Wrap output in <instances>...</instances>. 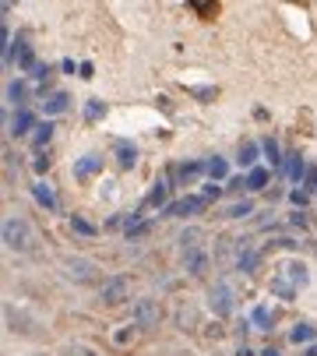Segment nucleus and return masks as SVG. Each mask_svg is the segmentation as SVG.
<instances>
[{
	"label": "nucleus",
	"mask_w": 317,
	"mask_h": 356,
	"mask_svg": "<svg viewBox=\"0 0 317 356\" xmlns=\"http://www.w3.org/2000/svg\"><path fill=\"white\" fill-rule=\"evenodd\" d=\"M78 74H81V78H95V67H92V64H88V61H85V64H81V71H78Z\"/></svg>",
	"instance_id": "37998d69"
},
{
	"label": "nucleus",
	"mask_w": 317,
	"mask_h": 356,
	"mask_svg": "<svg viewBox=\"0 0 317 356\" xmlns=\"http://www.w3.org/2000/svg\"><path fill=\"white\" fill-rule=\"evenodd\" d=\"M208 209V201L201 198V194H183V198H176V201H170L166 205V219H183V216H198V212H205Z\"/></svg>",
	"instance_id": "7ed1b4c3"
},
{
	"label": "nucleus",
	"mask_w": 317,
	"mask_h": 356,
	"mask_svg": "<svg viewBox=\"0 0 317 356\" xmlns=\"http://www.w3.org/2000/svg\"><path fill=\"white\" fill-rule=\"evenodd\" d=\"M36 356H46V353H36Z\"/></svg>",
	"instance_id": "de8ad7c7"
},
{
	"label": "nucleus",
	"mask_w": 317,
	"mask_h": 356,
	"mask_svg": "<svg viewBox=\"0 0 317 356\" xmlns=\"http://www.w3.org/2000/svg\"><path fill=\"white\" fill-rule=\"evenodd\" d=\"M208 247H194V251H183V272L187 275H205L208 272Z\"/></svg>",
	"instance_id": "0eeeda50"
},
{
	"label": "nucleus",
	"mask_w": 317,
	"mask_h": 356,
	"mask_svg": "<svg viewBox=\"0 0 317 356\" xmlns=\"http://www.w3.org/2000/svg\"><path fill=\"white\" fill-rule=\"evenodd\" d=\"M261 156L268 159V169H278V166L285 163V159H282V148H278L275 138H265V141H261Z\"/></svg>",
	"instance_id": "4be33fe9"
},
{
	"label": "nucleus",
	"mask_w": 317,
	"mask_h": 356,
	"mask_svg": "<svg viewBox=\"0 0 317 356\" xmlns=\"http://www.w3.org/2000/svg\"><path fill=\"white\" fill-rule=\"evenodd\" d=\"M261 356H282V353H278V349H265Z\"/></svg>",
	"instance_id": "a18cd8bd"
},
{
	"label": "nucleus",
	"mask_w": 317,
	"mask_h": 356,
	"mask_svg": "<svg viewBox=\"0 0 317 356\" xmlns=\"http://www.w3.org/2000/svg\"><path fill=\"white\" fill-rule=\"evenodd\" d=\"M99 169H103V156L99 152H88V156H81L78 163H74V180H92V176H99Z\"/></svg>",
	"instance_id": "1a4fd4ad"
},
{
	"label": "nucleus",
	"mask_w": 317,
	"mask_h": 356,
	"mask_svg": "<svg viewBox=\"0 0 317 356\" xmlns=\"http://www.w3.org/2000/svg\"><path fill=\"white\" fill-rule=\"evenodd\" d=\"M145 205H148V209H163V212H166V205H170V201H166V184H163V180H158V184L148 191Z\"/></svg>",
	"instance_id": "bb28decb"
},
{
	"label": "nucleus",
	"mask_w": 317,
	"mask_h": 356,
	"mask_svg": "<svg viewBox=\"0 0 317 356\" xmlns=\"http://www.w3.org/2000/svg\"><path fill=\"white\" fill-rule=\"evenodd\" d=\"M53 131H57V124H53V121H43V124L36 127V134H32V148H36V152H43V148L53 141Z\"/></svg>",
	"instance_id": "412c9836"
},
{
	"label": "nucleus",
	"mask_w": 317,
	"mask_h": 356,
	"mask_svg": "<svg viewBox=\"0 0 317 356\" xmlns=\"http://www.w3.org/2000/svg\"><path fill=\"white\" fill-rule=\"evenodd\" d=\"M39 124H36V113L32 109H14V121H11V134L14 138H25L28 131H36Z\"/></svg>",
	"instance_id": "4468645a"
},
{
	"label": "nucleus",
	"mask_w": 317,
	"mask_h": 356,
	"mask_svg": "<svg viewBox=\"0 0 317 356\" xmlns=\"http://www.w3.org/2000/svg\"><path fill=\"white\" fill-rule=\"evenodd\" d=\"M250 321H254V324H261V328H268V324H272V311H268L265 304H261V307H254Z\"/></svg>",
	"instance_id": "473e14b6"
},
{
	"label": "nucleus",
	"mask_w": 317,
	"mask_h": 356,
	"mask_svg": "<svg viewBox=\"0 0 317 356\" xmlns=\"http://www.w3.org/2000/svg\"><path fill=\"white\" fill-rule=\"evenodd\" d=\"M32 169H36V173L43 176V173L50 169V156H46V152H36V159H32Z\"/></svg>",
	"instance_id": "c9c22d12"
},
{
	"label": "nucleus",
	"mask_w": 317,
	"mask_h": 356,
	"mask_svg": "<svg viewBox=\"0 0 317 356\" xmlns=\"http://www.w3.org/2000/svg\"><path fill=\"white\" fill-rule=\"evenodd\" d=\"M81 116H85V124H99L103 116H106V103H103V99H88Z\"/></svg>",
	"instance_id": "a878e982"
},
{
	"label": "nucleus",
	"mask_w": 317,
	"mask_h": 356,
	"mask_svg": "<svg viewBox=\"0 0 317 356\" xmlns=\"http://www.w3.org/2000/svg\"><path fill=\"white\" fill-rule=\"evenodd\" d=\"M205 176H208L212 184H222V180L229 184V163L222 159V156H212V159L205 163Z\"/></svg>",
	"instance_id": "2eb2a0df"
},
{
	"label": "nucleus",
	"mask_w": 317,
	"mask_h": 356,
	"mask_svg": "<svg viewBox=\"0 0 317 356\" xmlns=\"http://www.w3.org/2000/svg\"><path fill=\"white\" fill-rule=\"evenodd\" d=\"M205 173V163H183L180 169H176V176H180V187H190L198 180V176Z\"/></svg>",
	"instance_id": "b1692460"
},
{
	"label": "nucleus",
	"mask_w": 317,
	"mask_h": 356,
	"mask_svg": "<svg viewBox=\"0 0 317 356\" xmlns=\"http://www.w3.org/2000/svg\"><path fill=\"white\" fill-rule=\"evenodd\" d=\"M258 156H261V145L258 141H243L240 145V166L243 169H258Z\"/></svg>",
	"instance_id": "a211bd4d"
},
{
	"label": "nucleus",
	"mask_w": 317,
	"mask_h": 356,
	"mask_svg": "<svg viewBox=\"0 0 317 356\" xmlns=\"http://www.w3.org/2000/svg\"><path fill=\"white\" fill-rule=\"evenodd\" d=\"M240 187H247V176H233V180L226 184V191H240Z\"/></svg>",
	"instance_id": "79ce46f5"
},
{
	"label": "nucleus",
	"mask_w": 317,
	"mask_h": 356,
	"mask_svg": "<svg viewBox=\"0 0 317 356\" xmlns=\"http://www.w3.org/2000/svg\"><path fill=\"white\" fill-rule=\"evenodd\" d=\"M187 92L194 96V99H201V103H212L218 96V88L215 85H187Z\"/></svg>",
	"instance_id": "cd10ccee"
},
{
	"label": "nucleus",
	"mask_w": 317,
	"mask_h": 356,
	"mask_svg": "<svg viewBox=\"0 0 317 356\" xmlns=\"http://www.w3.org/2000/svg\"><path fill=\"white\" fill-rule=\"evenodd\" d=\"M282 275L289 279L296 289H303V286L310 282V275H307V264H303V261H289V264H285V269H282Z\"/></svg>",
	"instance_id": "f3484780"
},
{
	"label": "nucleus",
	"mask_w": 317,
	"mask_h": 356,
	"mask_svg": "<svg viewBox=\"0 0 317 356\" xmlns=\"http://www.w3.org/2000/svg\"><path fill=\"white\" fill-rule=\"evenodd\" d=\"M201 240H205V229H201V226L183 229V233H180V254H183V251H194V247H205Z\"/></svg>",
	"instance_id": "6ab92c4d"
},
{
	"label": "nucleus",
	"mask_w": 317,
	"mask_h": 356,
	"mask_svg": "<svg viewBox=\"0 0 317 356\" xmlns=\"http://www.w3.org/2000/svg\"><path fill=\"white\" fill-rule=\"evenodd\" d=\"M63 275L74 279V282H88L95 275V264L88 258H68V261H63Z\"/></svg>",
	"instance_id": "6e6552de"
},
{
	"label": "nucleus",
	"mask_w": 317,
	"mask_h": 356,
	"mask_svg": "<svg viewBox=\"0 0 317 356\" xmlns=\"http://www.w3.org/2000/svg\"><path fill=\"white\" fill-rule=\"evenodd\" d=\"M68 109H71V96L68 92H50L43 99V116L46 121H57V116H63Z\"/></svg>",
	"instance_id": "9d476101"
},
{
	"label": "nucleus",
	"mask_w": 317,
	"mask_h": 356,
	"mask_svg": "<svg viewBox=\"0 0 317 356\" xmlns=\"http://www.w3.org/2000/svg\"><path fill=\"white\" fill-rule=\"evenodd\" d=\"M317 339V328L310 321H300V324H293V332H289V342L293 346H303V342H314Z\"/></svg>",
	"instance_id": "5701e85b"
},
{
	"label": "nucleus",
	"mask_w": 317,
	"mask_h": 356,
	"mask_svg": "<svg viewBox=\"0 0 317 356\" xmlns=\"http://www.w3.org/2000/svg\"><path fill=\"white\" fill-rule=\"evenodd\" d=\"M268 289L278 296V300H296V286L285 279V275H275V279L268 282Z\"/></svg>",
	"instance_id": "aec40b11"
},
{
	"label": "nucleus",
	"mask_w": 317,
	"mask_h": 356,
	"mask_svg": "<svg viewBox=\"0 0 317 356\" xmlns=\"http://www.w3.org/2000/svg\"><path fill=\"white\" fill-rule=\"evenodd\" d=\"M8 103H14L18 109L28 106V81H25V78H14V81L8 85Z\"/></svg>",
	"instance_id": "dca6fc26"
},
{
	"label": "nucleus",
	"mask_w": 317,
	"mask_h": 356,
	"mask_svg": "<svg viewBox=\"0 0 317 356\" xmlns=\"http://www.w3.org/2000/svg\"><path fill=\"white\" fill-rule=\"evenodd\" d=\"M236 356H254V353H250L247 346H240V349H236Z\"/></svg>",
	"instance_id": "c03bdc74"
},
{
	"label": "nucleus",
	"mask_w": 317,
	"mask_h": 356,
	"mask_svg": "<svg viewBox=\"0 0 317 356\" xmlns=\"http://www.w3.org/2000/svg\"><path fill=\"white\" fill-rule=\"evenodd\" d=\"M113 152H116V166H120V169H134V166H138V145H134V141L116 138V141H113Z\"/></svg>",
	"instance_id": "f8f14e48"
},
{
	"label": "nucleus",
	"mask_w": 317,
	"mask_h": 356,
	"mask_svg": "<svg viewBox=\"0 0 317 356\" xmlns=\"http://www.w3.org/2000/svg\"><path fill=\"white\" fill-rule=\"evenodd\" d=\"M268 176H272V169H268V166L250 169V173H247V191H265V187H268Z\"/></svg>",
	"instance_id": "393cba45"
},
{
	"label": "nucleus",
	"mask_w": 317,
	"mask_h": 356,
	"mask_svg": "<svg viewBox=\"0 0 317 356\" xmlns=\"http://www.w3.org/2000/svg\"><path fill=\"white\" fill-rule=\"evenodd\" d=\"M60 71H63V74H74V71H81V64H74V61H71V56H68V61H63V64H60Z\"/></svg>",
	"instance_id": "a19ab883"
},
{
	"label": "nucleus",
	"mask_w": 317,
	"mask_h": 356,
	"mask_svg": "<svg viewBox=\"0 0 317 356\" xmlns=\"http://www.w3.org/2000/svg\"><path fill=\"white\" fill-rule=\"evenodd\" d=\"M307 356H317V342H314V346H310V349H307Z\"/></svg>",
	"instance_id": "49530a36"
},
{
	"label": "nucleus",
	"mask_w": 317,
	"mask_h": 356,
	"mask_svg": "<svg viewBox=\"0 0 317 356\" xmlns=\"http://www.w3.org/2000/svg\"><path fill=\"white\" fill-rule=\"evenodd\" d=\"M127 279L123 275H113V279H106L103 286H99V300L106 304V307H116V304H123L127 300Z\"/></svg>",
	"instance_id": "39448f33"
},
{
	"label": "nucleus",
	"mask_w": 317,
	"mask_h": 356,
	"mask_svg": "<svg viewBox=\"0 0 317 356\" xmlns=\"http://www.w3.org/2000/svg\"><path fill=\"white\" fill-rule=\"evenodd\" d=\"M148 229H152V222H131L123 233H127V240H138V236H145Z\"/></svg>",
	"instance_id": "f704fd0d"
},
{
	"label": "nucleus",
	"mask_w": 317,
	"mask_h": 356,
	"mask_svg": "<svg viewBox=\"0 0 317 356\" xmlns=\"http://www.w3.org/2000/svg\"><path fill=\"white\" fill-rule=\"evenodd\" d=\"M0 236H4V247L14 254H25L36 247V233H32V226L21 216H8L4 226H0Z\"/></svg>",
	"instance_id": "f257e3e1"
},
{
	"label": "nucleus",
	"mask_w": 317,
	"mask_h": 356,
	"mask_svg": "<svg viewBox=\"0 0 317 356\" xmlns=\"http://www.w3.org/2000/svg\"><path fill=\"white\" fill-rule=\"evenodd\" d=\"M208 307H212L215 317H229L233 314V289L226 282H215L208 289Z\"/></svg>",
	"instance_id": "20e7f679"
},
{
	"label": "nucleus",
	"mask_w": 317,
	"mask_h": 356,
	"mask_svg": "<svg viewBox=\"0 0 317 356\" xmlns=\"http://www.w3.org/2000/svg\"><path fill=\"white\" fill-rule=\"evenodd\" d=\"M289 201H293V205H300V209H303V205L310 201V194H307V191H296V187H293V191H289Z\"/></svg>",
	"instance_id": "58836bf2"
},
{
	"label": "nucleus",
	"mask_w": 317,
	"mask_h": 356,
	"mask_svg": "<svg viewBox=\"0 0 317 356\" xmlns=\"http://www.w3.org/2000/svg\"><path fill=\"white\" fill-rule=\"evenodd\" d=\"M71 229H74L78 236H95V233H99V226H92L85 216H71Z\"/></svg>",
	"instance_id": "c756f323"
},
{
	"label": "nucleus",
	"mask_w": 317,
	"mask_h": 356,
	"mask_svg": "<svg viewBox=\"0 0 317 356\" xmlns=\"http://www.w3.org/2000/svg\"><path fill=\"white\" fill-rule=\"evenodd\" d=\"M134 332H138V328H127V332H116V342H120V346H131V342H134Z\"/></svg>",
	"instance_id": "ea45409f"
},
{
	"label": "nucleus",
	"mask_w": 317,
	"mask_h": 356,
	"mask_svg": "<svg viewBox=\"0 0 317 356\" xmlns=\"http://www.w3.org/2000/svg\"><path fill=\"white\" fill-rule=\"evenodd\" d=\"M32 198H36V205H43L46 212H57V209H60V201H57V191H53L46 180H36V184H32Z\"/></svg>",
	"instance_id": "ddd939ff"
},
{
	"label": "nucleus",
	"mask_w": 317,
	"mask_h": 356,
	"mask_svg": "<svg viewBox=\"0 0 317 356\" xmlns=\"http://www.w3.org/2000/svg\"><path fill=\"white\" fill-rule=\"evenodd\" d=\"M222 191H226V187H218V184H212V180H208V184H205V191H201V198H205V201L212 205V201H215V198H218Z\"/></svg>",
	"instance_id": "e433bc0d"
},
{
	"label": "nucleus",
	"mask_w": 317,
	"mask_h": 356,
	"mask_svg": "<svg viewBox=\"0 0 317 356\" xmlns=\"http://www.w3.org/2000/svg\"><path fill=\"white\" fill-rule=\"evenodd\" d=\"M63 356H99L92 346H81V342H71L68 349H63Z\"/></svg>",
	"instance_id": "72a5a7b5"
},
{
	"label": "nucleus",
	"mask_w": 317,
	"mask_h": 356,
	"mask_svg": "<svg viewBox=\"0 0 317 356\" xmlns=\"http://www.w3.org/2000/svg\"><path fill=\"white\" fill-rule=\"evenodd\" d=\"M187 8L194 11V14H201V18H215L218 14V4H201V0H190Z\"/></svg>",
	"instance_id": "7c9ffc66"
},
{
	"label": "nucleus",
	"mask_w": 317,
	"mask_h": 356,
	"mask_svg": "<svg viewBox=\"0 0 317 356\" xmlns=\"http://www.w3.org/2000/svg\"><path fill=\"white\" fill-rule=\"evenodd\" d=\"M303 191L310 194V191H317V166H310L307 169V180H303Z\"/></svg>",
	"instance_id": "4c0bfd02"
},
{
	"label": "nucleus",
	"mask_w": 317,
	"mask_h": 356,
	"mask_svg": "<svg viewBox=\"0 0 317 356\" xmlns=\"http://www.w3.org/2000/svg\"><path fill=\"white\" fill-rule=\"evenodd\" d=\"M307 159L300 156V152H289L285 156V176H289V184L293 187H303V180H307Z\"/></svg>",
	"instance_id": "9b49d317"
},
{
	"label": "nucleus",
	"mask_w": 317,
	"mask_h": 356,
	"mask_svg": "<svg viewBox=\"0 0 317 356\" xmlns=\"http://www.w3.org/2000/svg\"><path fill=\"white\" fill-rule=\"evenodd\" d=\"M250 212H254V201H233L222 216H226V219H243V216H250Z\"/></svg>",
	"instance_id": "c85d7f7f"
},
{
	"label": "nucleus",
	"mask_w": 317,
	"mask_h": 356,
	"mask_svg": "<svg viewBox=\"0 0 317 356\" xmlns=\"http://www.w3.org/2000/svg\"><path fill=\"white\" fill-rule=\"evenodd\" d=\"M258 261H261L258 251H243L240 254V272H254V269H258Z\"/></svg>",
	"instance_id": "2f4dec72"
},
{
	"label": "nucleus",
	"mask_w": 317,
	"mask_h": 356,
	"mask_svg": "<svg viewBox=\"0 0 317 356\" xmlns=\"http://www.w3.org/2000/svg\"><path fill=\"white\" fill-rule=\"evenodd\" d=\"M4 317H8V324H11V332H21V335H32V332H39V321L36 317H28L25 311H18V307H4Z\"/></svg>",
	"instance_id": "423d86ee"
},
{
	"label": "nucleus",
	"mask_w": 317,
	"mask_h": 356,
	"mask_svg": "<svg viewBox=\"0 0 317 356\" xmlns=\"http://www.w3.org/2000/svg\"><path fill=\"white\" fill-rule=\"evenodd\" d=\"M131 317H134L138 332H155L158 321H163V311H158V304L152 300V296H138L134 307H131Z\"/></svg>",
	"instance_id": "f03ea898"
}]
</instances>
